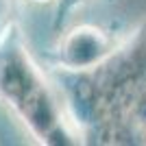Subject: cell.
<instances>
[{
	"label": "cell",
	"mask_w": 146,
	"mask_h": 146,
	"mask_svg": "<svg viewBox=\"0 0 146 146\" xmlns=\"http://www.w3.org/2000/svg\"><path fill=\"white\" fill-rule=\"evenodd\" d=\"M0 100L15 113L37 144H79L81 131L66 116V107L31 59L15 24L0 31Z\"/></svg>",
	"instance_id": "1"
},
{
	"label": "cell",
	"mask_w": 146,
	"mask_h": 146,
	"mask_svg": "<svg viewBox=\"0 0 146 146\" xmlns=\"http://www.w3.org/2000/svg\"><path fill=\"white\" fill-rule=\"evenodd\" d=\"M7 13H9V0H0V26H7Z\"/></svg>",
	"instance_id": "4"
},
{
	"label": "cell",
	"mask_w": 146,
	"mask_h": 146,
	"mask_svg": "<svg viewBox=\"0 0 146 146\" xmlns=\"http://www.w3.org/2000/svg\"><path fill=\"white\" fill-rule=\"evenodd\" d=\"M57 2V11H55V31L63 29L66 26V22L70 18H72V13L76 11V9H81V7L85 5L87 0H55Z\"/></svg>",
	"instance_id": "3"
},
{
	"label": "cell",
	"mask_w": 146,
	"mask_h": 146,
	"mask_svg": "<svg viewBox=\"0 0 146 146\" xmlns=\"http://www.w3.org/2000/svg\"><path fill=\"white\" fill-rule=\"evenodd\" d=\"M31 2H35V5H48V2H55V0H31Z\"/></svg>",
	"instance_id": "5"
},
{
	"label": "cell",
	"mask_w": 146,
	"mask_h": 146,
	"mask_svg": "<svg viewBox=\"0 0 146 146\" xmlns=\"http://www.w3.org/2000/svg\"><path fill=\"white\" fill-rule=\"evenodd\" d=\"M116 50L113 39L103 29L79 24L59 37L55 57L57 66L66 72H87L105 63Z\"/></svg>",
	"instance_id": "2"
}]
</instances>
